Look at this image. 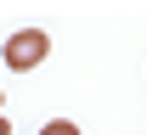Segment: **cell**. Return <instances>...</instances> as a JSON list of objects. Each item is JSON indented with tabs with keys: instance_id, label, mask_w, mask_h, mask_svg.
Instances as JSON below:
<instances>
[{
	"instance_id": "cell-2",
	"label": "cell",
	"mask_w": 147,
	"mask_h": 135,
	"mask_svg": "<svg viewBox=\"0 0 147 135\" xmlns=\"http://www.w3.org/2000/svg\"><path fill=\"white\" fill-rule=\"evenodd\" d=\"M40 135H79V124H68V118H51V124H45Z\"/></svg>"
},
{
	"instance_id": "cell-1",
	"label": "cell",
	"mask_w": 147,
	"mask_h": 135,
	"mask_svg": "<svg viewBox=\"0 0 147 135\" xmlns=\"http://www.w3.org/2000/svg\"><path fill=\"white\" fill-rule=\"evenodd\" d=\"M45 57H51V39H45V28H17V34L6 39V51H0V62H6L11 73H28V68H40Z\"/></svg>"
},
{
	"instance_id": "cell-3",
	"label": "cell",
	"mask_w": 147,
	"mask_h": 135,
	"mask_svg": "<svg viewBox=\"0 0 147 135\" xmlns=\"http://www.w3.org/2000/svg\"><path fill=\"white\" fill-rule=\"evenodd\" d=\"M0 135H11V130H6V118H0Z\"/></svg>"
}]
</instances>
